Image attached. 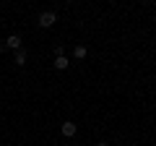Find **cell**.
<instances>
[{
  "mask_svg": "<svg viewBox=\"0 0 156 146\" xmlns=\"http://www.w3.org/2000/svg\"><path fill=\"white\" fill-rule=\"evenodd\" d=\"M96 146H109V144H96Z\"/></svg>",
  "mask_w": 156,
  "mask_h": 146,
  "instance_id": "cell-8",
  "label": "cell"
},
{
  "mask_svg": "<svg viewBox=\"0 0 156 146\" xmlns=\"http://www.w3.org/2000/svg\"><path fill=\"white\" fill-rule=\"evenodd\" d=\"M60 133L65 136V138H73V136L78 133V125H76V123H70V120H65V123L60 125Z\"/></svg>",
  "mask_w": 156,
  "mask_h": 146,
  "instance_id": "cell-2",
  "label": "cell"
},
{
  "mask_svg": "<svg viewBox=\"0 0 156 146\" xmlns=\"http://www.w3.org/2000/svg\"><path fill=\"white\" fill-rule=\"evenodd\" d=\"M55 21H57V13H55V11H42L37 24H39L42 29H50V26H55Z\"/></svg>",
  "mask_w": 156,
  "mask_h": 146,
  "instance_id": "cell-1",
  "label": "cell"
},
{
  "mask_svg": "<svg viewBox=\"0 0 156 146\" xmlns=\"http://www.w3.org/2000/svg\"><path fill=\"white\" fill-rule=\"evenodd\" d=\"M86 55H89V50H86V47H83V45H78V47H76V50H73V57H76V60H83V57H86Z\"/></svg>",
  "mask_w": 156,
  "mask_h": 146,
  "instance_id": "cell-5",
  "label": "cell"
},
{
  "mask_svg": "<svg viewBox=\"0 0 156 146\" xmlns=\"http://www.w3.org/2000/svg\"><path fill=\"white\" fill-rule=\"evenodd\" d=\"M68 65H70V63H68L65 55H62V57H55V68H57V71H68Z\"/></svg>",
  "mask_w": 156,
  "mask_h": 146,
  "instance_id": "cell-6",
  "label": "cell"
},
{
  "mask_svg": "<svg viewBox=\"0 0 156 146\" xmlns=\"http://www.w3.org/2000/svg\"><path fill=\"white\" fill-rule=\"evenodd\" d=\"M62 55H65V47H62V45H55V57H62Z\"/></svg>",
  "mask_w": 156,
  "mask_h": 146,
  "instance_id": "cell-7",
  "label": "cell"
},
{
  "mask_svg": "<svg viewBox=\"0 0 156 146\" xmlns=\"http://www.w3.org/2000/svg\"><path fill=\"white\" fill-rule=\"evenodd\" d=\"M0 26H3V21H0Z\"/></svg>",
  "mask_w": 156,
  "mask_h": 146,
  "instance_id": "cell-9",
  "label": "cell"
},
{
  "mask_svg": "<svg viewBox=\"0 0 156 146\" xmlns=\"http://www.w3.org/2000/svg\"><path fill=\"white\" fill-rule=\"evenodd\" d=\"M13 63H16V65H26V50H16V55H13Z\"/></svg>",
  "mask_w": 156,
  "mask_h": 146,
  "instance_id": "cell-4",
  "label": "cell"
},
{
  "mask_svg": "<svg viewBox=\"0 0 156 146\" xmlns=\"http://www.w3.org/2000/svg\"><path fill=\"white\" fill-rule=\"evenodd\" d=\"M21 47H23V39L18 37V34H11V37L5 39V50H21Z\"/></svg>",
  "mask_w": 156,
  "mask_h": 146,
  "instance_id": "cell-3",
  "label": "cell"
}]
</instances>
